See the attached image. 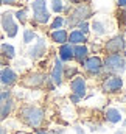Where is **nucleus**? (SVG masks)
<instances>
[{
    "label": "nucleus",
    "instance_id": "obj_1",
    "mask_svg": "<svg viewBox=\"0 0 126 134\" xmlns=\"http://www.w3.org/2000/svg\"><path fill=\"white\" fill-rule=\"evenodd\" d=\"M19 119L30 128H41L45 122V112L36 104H24L19 109Z\"/></svg>",
    "mask_w": 126,
    "mask_h": 134
},
{
    "label": "nucleus",
    "instance_id": "obj_2",
    "mask_svg": "<svg viewBox=\"0 0 126 134\" xmlns=\"http://www.w3.org/2000/svg\"><path fill=\"white\" fill-rule=\"evenodd\" d=\"M103 70L111 75H122L126 70V59L120 53H112L107 55L103 61Z\"/></svg>",
    "mask_w": 126,
    "mask_h": 134
},
{
    "label": "nucleus",
    "instance_id": "obj_3",
    "mask_svg": "<svg viewBox=\"0 0 126 134\" xmlns=\"http://www.w3.org/2000/svg\"><path fill=\"white\" fill-rule=\"evenodd\" d=\"M92 16V8L89 3H81V5H76V8L70 13L68 19H67V24L70 27H76L78 24L81 22H87V19Z\"/></svg>",
    "mask_w": 126,
    "mask_h": 134
},
{
    "label": "nucleus",
    "instance_id": "obj_4",
    "mask_svg": "<svg viewBox=\"0 0 126 134\" xmlns=\"http://www.w3.org/2000/svg\"><path fill=\"white\" fill-rule=\"evenodd\" d=\"M31 6H33V14H34L33 17H34V20L37 24L45 25V24L50 22L51 16L47 11V0H33Z\"/></svg>",
    "mask_w": 126,
    "mask_h": 134
},
{
    "label": "nucleus",
    "instance_id": "obj_5",
    "mask_svg": "<svg viewBox=\"0 0 126 134\" xmlns=\"http://www.w3.org/2000/svg\"><path fill=\"white\" fill-rule=\"evenodd\" d=\"M123 87V78L118 75H109L103 80L101 83V91L104 94H115L120 92Z\"/></svg>",
    "mask_w": 126,
    "mask_h": 134
},
{
    "label": "nucleus",
    "instance_id": "obj_6",
    "mask_svg": "<svg viewBox=\"0 0 126 134\" xmlns=\"http://www.w3.org/2000/svg\"><path fill=\"white\" fill-rule=\"evenodd\" d=\"M14 109V100L9 91L0 92V120H5Z\"/></svg>",
    "mask_w": 126,
    "mask_h": 134
},
{
    "label": "nucleus",
    "instance_id": "obj_7",
    "mask_svg": "<svg viewBox=\"0 0 126 134\" xmlns=\"http://www.w3.org/2000/svg\"><path fill=\"white\" fill-rule=\"evenodd\" d=\"M0 22H2L3 31L6 33L8 37H16V36H17L19 27H17V24L14 22V14H13V13H3L2 17H0Z\"/></svg>",
    "mask_w": 126,
    "mask_h": 134
},
{
    "label": "nucleus",
    "instance_id": "obj_8",
    "mask_svg": "<svg viewBox=\"0 0 126 134\" xmlns=\"http://www.w3.org/2000/svg\"><path fill=\"white\" fill-rule=\"evenodd\" d=\"M104 50L112 55V53H120L126 50V39L123 34H117L114 37H111L106 44H104Z\"/></svg>",
    "mask_w": 126,
    "mask_h": 134
},
{
    "label": "nucleus",
    "instance_id": "obj_9",
    "mask_svg": "<svg viewBox=\"0 0 126 134\" xmlns=\"http://www.w3.org/2000/svg\"><path fill=\"white\" fill-rule=\"evenodd\" d=\"M47 81V76L42 72H31L27 76H24L22 80V86L28 87V89H37L41 86H44V83Z\"/></svg>",
    "mask_w": 126,
    "mask_h": 134
},
{
    "label": "nucleus",
    "instance_id": "obj_10",
    "mask_svg": "<svg viewBox=\"0 0 126 134\" xmlns=\"http://www.w3.org/2000/svg\"><path fill=\"white\" fill-rule=\"evenodd\" d=\"M84 70L90 75H100L103 72V59L100 56H87L86 61L83 63Z\"/></svg>",
    "mask_w": 126,
    "mask_h": 134
},
{
    "label": "nucleus",
    "instance_id": "obj_11",
    "mask_svg": "<svg viewBox=\"0 0 126 134\" xmlns=\"http://www.w3.org/2000/svg\"><path fill=\"white\" fill-rule=\"evenodd\" d=\"M70 89H72V95L78 97L79 100L86 97V91H87V84L86 80L79 75H76L72 81H70Z\"/></svg>",
    "mask_w": 126,
    "mask_h": 134
},
{
    "label": "nucleus",
    "instance_id": "obj_12",
    "mask_svg": "<svg viewBox=\"0 0 126 134\" xmlns=\"http://www.w3.org/2000/svg\"><path fill=\"white\" fill-rule=\"evenodd\" d=\"M50 81L53 83V86H61L64 81V64L59 58H56L53 63V69L50 72Z\"/></svg>",
    "mask_w": 126,
    "mask_h": 134
},
{
    "label": "nucleus",
    "instance_id": "obj_13",
    "mask_svg": "<svg viewBox=\"0 0 126 134\" xmlns=\"http://www.w3.org/2000/svg\"><path fill=\"white\" fill-rule=\"evenodd\" d=\"M45 53H47V42H45V39L37 37L36 42L33 44V47L28 50V56H30L31 59H39V58H42Z\"/></svg>",
    "mask_w": 126,
    "mask_h": 134
},
{
    "label": "nucleus",
    "instance_id": "obj_14",
    "mask_svg": "<svg viewBox=\"0 0 126 134\" xmlns=\"http://www.w3.org/2000/svg\"><path fill=\"white\" fill-rule=\"evenodd\" d=\"M0 83L3 86H13L17 83V73L11 67H5L0 70Z\"/></svg>",
    "mask_w": 126,
    "mask_h": 134
},
{
    "label": "nucleus",
    "instance_id": "obj_15",
    "mask_svg": "<svg viewBox=\"0 0 126 134\" xmlns=\"http://www.w3.org/2000/svg\"><path fill=\"white\" fill-rule=\"evenodd\" d=\"M87 55H89V48H87V45L81 44V45H75V47H73V59H76V63L83 64V63L86 61Z\"/></svg>",
    "mask_w": 126,
    "mask_h": 134
},
{
    "label": "nucleus",
    "instance_id": "obj_16",
    "mask_svg": "<svg viewBox=\"0 0 126 134\" xmlns=\"http://www.w3.org/2000/svg\"><path fill=\"white\" fill-rule=\"evenodd\" d=\"M58 53H59V59L61 61L70 63L73 59V45H70L68 42H65V44H62L59 47V52Z\"/></svg>",
    "mask_w": 126,
    "mask_h": 134
},
{
    "label": "nucleus",
    "instance_id": "obj_17",
    "mask_svg": "<svg viewBox=\"0 0 126 134\" xmlns=\"http://www.w3.org/2000/svg\"><path fill=\"white\" fill-rule=\"evenodd\" d=\"M86 41H87L86 34H83L79 30H73L72 33L68 34V37H67V42H68L70 45H81V44H84Z\"/></svg>",
    "mask_w": 126,
    "mask_h": 134
},
{
    "label": "nucleus",
    "instance_id": "obj_18",
    "mask_svg": "<svg viewBox=\"0 0 126 134\" xmlns=\"http://www.w3.org/2000/svg\"><path fill=\"white\" fill-rule=\"evenodd\" d=\"M104 117H106V120L109 122V123H118V122H122V112L118 111V109H115V108H107L106 109V112H104Z\"/></svg>",
    "mask_w": 126,
    "mask_h": 134
},
{
    "label": "nucleus",
    "instance_id": "obj_19",
    "mask_svg": "<svg viewBox=\"0 0 126 134\" xmlns=\"http://www.w3.org/2000/svg\"><path fill=\"white\" fill-rule=\"evenodd\" d=\"M67 37H68V33L65 30H53L51 31V39L56 44H61V45L65 44L67 42Z\"/></svg>",
    "mask_w": 126,
    "mask_h": 134
},
{
    "label": "nucleus",
    "instance_id": "obj_20",
    "mask_svg": "<svg viewBox=\"0 0 126 134\" xmlns=\"http://www.w3.org/2000/svg\"><path fill=\"white\" fill-rule=\"evenodd\" d=\"M0 52H2V55H3L5 58H8V59H13V58L16 56V48H14L11 44H2V45H0Z\"/></svg>",
    "mask_w": 126,
    "mask_h": 134
},
{
    "label": "nucleus",
    "instance_id": "obj_21",
    "mask_svg": "<svg viewBox=\"0 0 126 134\" xmlns=\"http://www.w3.org/2000/svg\"><path fill=\"white\" fill-rule=\"evenodd\" d=\"M92 30H94V33L96 34V36H103V34L107 31L104 22H101V20H94V22H92Z\"/></svg>",
    "mask_w": 126,
    "mask_h": 134
},
{
    "label": "nucleus",
    "instance_id": "obj_22",
    "mask_svg": "<svg viewBox=\"0 0 126 134\" xmlns=\"http://www.w3.org/2000/svg\"><path fill=\"white\" fill-rule=\"evenodd\" d=\"M50 5H51V11L59 14L65 9V5H64V0H50Z\"/></svg>",
    "mask_w": 126,
    "mask_h": 134
},
{
    "label": "nucleus",
    "instance_id": "obj_23",
    "mask_svg": "<svg viewBox=\"0 0 126 134\" xmlns=\"http://www.w3.org/2000/svg\"><path fill=\"white\" fill-rule=\"evenodd\" d=\"M76 73H78V67L75 66H64V78H75L76 76Z\"/></svg>",
    "mask_w": 126,
    "mask_h": 134
},
{
    "label": "nucleus",
    "instance_id": "obj_24",
    "mask_svg": "<svg viewBox=\"0 0 126 134\" xmlns=\"http://www.w3.org/2000/svg\"><path fill=\"white\" fill-rule=\"evenodd\" d=\"M64 24H65V19H64L62 16H56V17L53 19L50 28H53V30H61V27H62Z\"/></svg>",
    "mask_w": 126,
    "mask_h": 134
},
{
    "label": "nucleus",
    "instance_id": "obj_25",
    "mask_svg": "<svg viewBox=\"0 0 126 134\" xmlns=\"http://www.w3.org/2000/svg\"><path fill=\"white\" fill-rule=\"evenodd\" d=\"M34 39H36V33H34L33 30L25 28V30H24V42H25V44H31Z\"/></svg>",
    "mask_w": 126,
    "mask_h": 134
},
{
    "label": "nucleus",
    "instance_id": "obj_26",
    "mask_svg": "<svg viewBox=\"0 0 126 134\" xmlns=\"http://www.w3.org/2000/svg\"><path fill=\"white\" fill-rule=\"evenodd\" d=\"M16 17H17V20H19L20 24H25V22H27V9H19V11L16 13Z\"/></svg>",
    "mask_w": 126,
    "mask_h": 134
},
{
    "label": "nucleus",
    "instance_id": "obj_27",
    "mask_svg": "<svg viewBox=\"0 0 126 134\" xmlns=\"http://www.w3.org/2000/svg\"><path fill=\"white\" fill-rule=\"evenodd\" d=\"M76 28H78L83 34L89 33V24H87V22H81V24H78V25H76Z\"/></svg>",
    "mask_w": 126,
    "mask_h": 134
},
{
    "label": "nucleus",
    "instance_id": "obj_28",
    "mask_svg": "<svg viewBox=\"0 0 126 134\" xmlns=\"http://www.w3.org/2000/svg\"><path fill=\"white\" fill-rule=\"evenodd\" d=\"M75 133H76V134H86V133H84V130H83L79 125H76V126H75Z\"/></svg>",
    "mask_w": 126,
    "mask_h": 134
},
{
    "label": "nucleus",
    "instance_id": "obj_29",
    "mask_svg": "<svg viewBox=\"0 0 126 134\" xmlns=\"http://www.w3.org/2000/svg\"><path fill=\"white\" fill-rule=\"evenodd\" d=\"M2 3H5V5H16L17 3V0H0Z\"/></svg>",
    "mask_w": 126,
    "mask_h": 134
},
{
    "label": "nucleus",
    "instance_id": "obj_30",
    "mask_svg": "<svg viewBox=\"0 0 126 134\" xmlns=\"http://www.w3.org/2000/svg\"><path fill=\"white\" fill-rule=\"evenodd\" d=\"M117 3H118V6H122V8H126V0H117Z\"/></svg>",
    "mask_w": 126,
    "mask_h": 134
},
{
    "label": "nucleus",
    "instance_id": "obj_31",
    "mask_svg": "<svg viewBox=\"0 0 126 134\" xmlns=\"http://www.w3.org/2000/svg\"><path fill=\"white\" fill-rule=\"evenodd\" d=\"M72 3H75V5H81V3H84L86 0H70Z\"/></svg>",
    "mask_w": 126,
    "mask_h": 134
},
{
    "label": "nucleus",
    "instance_id": "obj_32",
    "mask_svg": "<svg viewBox=\"0 0 126 134\" xmlns=\"http://www.w3.org/2000/svg\"><path fill=\"white\" fill-rule=\"evenodd\" d=\"M70 100H72L73 103H75V104H76V103L79 101V98H78V97H75V95H72V97H70Z\"/></svg>",
    "mask_w": 126,
    "mask_h": 134
},
{
    "label": "nucleus",
    "instance_id": "obj_33",
    "mask_svg": "<svg viewBox=\"0 0 126 134\" xmlns=\"http://www.w3.org/2000/svg\"><path fill=\"white\" fill-rule=\"evenodd\" d=\"M0 134H8V131H6V128H3V126H0Z\"/></svg>",
    "mask_w": 126,
    "mask_h": 134
},
{
    "label": "nucleus",
    "instance_id": "obj_34",
    "mask_svg": "<svg viewBox=\"0 0 126 134\" xmlns=\"http://www.w3.org/2000/svg\"><path fill=\"white\" fill-rule=\"evenodd\" d=\"M34 134H48V133H47V131H44V130H37Z\"/></svg>",
    "mask_w": 126,
    "mask_h": 134
},
{
    "label": "nucleus",
    "instance_id": "obj_35",
    "mask_svg": "<svg viewBox=\"0 0 126 134\" xmlns=\"http://www.w3.org/2000/svg\"><path fill=\"white\" fill-rule=\"evenodd\" d=\"M122 17H123V22H125V25H126V9H125V13L122 14Z\"/></svg>",
    "mask_w": 126,
    "mask_h": 134
},
{
    "label": "nucleus",
    "instance_id": "obj_36",
    "mask_svg": "<svg viewBox=\"0 0 126 134\" xmlns=\"http://www.w3.org/2000/svg\"><path fill=\"white\" fill-rule=\"evenodd\" d=\"M125 58H126V50H125Z\"/></svg>",
    "mask_w": 126,
    "mask_h": 134
},
{
    "label": "nucleus",
    "instance_id": "obj_37",
    "mask_svg": "<svg viewBox=\"0 0 126 134\" xmlns=\"http://www.w3.org/2000/svg\"><path fill=\"white\" fill-rule=\"evenodd\" d=\"M125 39H126V33H125Z\"/></svg>",
    "mask_w": 126,
    "mask_h": 134
}]
</instances>
